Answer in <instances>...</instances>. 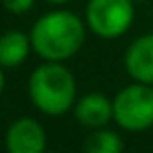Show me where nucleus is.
Listing matches in <instances>:
<instances>
[{"label":"nucleus","instance_id":"f257e3e1","mask_svg":"<svg viewBox=\"0 0 153 153\" xmlns=\"http://www.w3.org/2000/svg\"><path fill=\"white\" fill-rule=\"evenodd\" d=\"M30 38L42 59L63 61L74 57L84 44V25L69 11H53L34 23Z\"/></svg>","mask_w":153,"mask_h":153},{"label":"nucleus","instance_id":"f03ea898","mask_svg":"<svg viewBox=\"0 0 153 153\" xmlns=\"http://www.w3.org/2000/svg\"><path fill=\"white\" fill-rule=\"evenodd\" d=\"M30 97L42 113L61 115L76 105V80L59 61H48L32 74Z\"/></svg>","mask_w":153,"mask_h":153},{"label":"nucleus","instance_id":"7ed1b4c3","mask_svg":"<svg viewBox=\"0 0 153 153\" xmlns=\"http://www.w3.org/2000/svg\"><path fill=\"white\" fill-rule=\"evenodd\" d=\"M115 122L132 132L153 126V88L151 84L136 82L117 92L113 101Z\"/></svg>","mask_w":153,"mask_h":153},{"label":"nucleus","instance_id":"20e7f679","mask_svg":"<svg viewBox=\"0 0 153 153\" xmlns=\"http://www.w3.org/2000/svg\"><path fill=\"white\" fill-rule=\"evenodd\" d=\"M134 0H90L86 7L88 27L101 38H117L134 19Z\"/></svg>","mask_w":153,"mask_h":153},{"label":"nucleus","instance_id":"39448f33","mask_svg":"<svg viewBox=\"0 0 153 153\" xmlns=\"http://www.w3.org/2000/svg\"><path fill=\"white\" fill-rule=\"evenodd\" d=\"M44 149H46V132L36 120L21 117L13 122L11 128L7 130L9 153H44Z\"/></svg>","mask_w":153,"mask_h":153},{"label":"nucleus","instance_id":"423d86ee","mask_svg":"<svg viewBox=\"0 0 153 153\" xmlns=\"http://www.w3.org/2000/svg\"><path fill=\"white\" fill-rule=\"evenodd\" d=\"M126 69L128 74L143 84H153V34L140 36L126 51Z\"/></svg>","mask_w":153,"mask_h":153},{"label":"nucleus","instance_id":"0eeeda50","mask_svg":"<svg viewBox=\"0 0 153 153\" xmlns=\"http://www.w3.org/2000/svg\"><path fill=\"white\" fill-rule=\"evenodd\" d=\"M76 117L84 126L101 128L113 117V103L99 92H90L76 103Z\"/></svg>","mask_w":153,"mask_h":153},{"label":"nucleus","instance_id":"6e6552de","mask_svg":"<svg viewBox=\"0 0 153 153\" xmlns=\"http://www.w3.org/2000/svg\"><path fill=\"white\" fill-rule=\"evenodd\" d=\"M32 38H27L23 32H7L0 36V65L2 67H15L25 61L30 53Z\"/></svg>","mask_w":153,"mask_h":153},{"label":"nucleus","instance_id":"1a4fd4ad","mask_svg":"<svg viewBox=\"0 0 153 153\" xmlns=\"http://www.w3.org/2000/svg\"><path fill=\"white\" fill-rule=\"evenodd\" d=\"M84 153H122V138L111 130H97L86 138Z\"/></svg>","mask_w":153,"mask_h":153},{"label":"nucleus","instance_id":"9d476101","mask_svg":"<svg viewBox=\"0 0 153 153\" xmlns=\"http://www.w3.org/2000/svg\"><path fill=\"white\" fill-rule=\"evenodd\" d=\"M2 4L9 13H15V15H21L25 11H30L34 7V0H2Z\"/></svg>","mask_w":153,"mask_h":153},{"label":"nucleus","instance_id":"9b49d317","mask_svg":"<svg viewBox=\"0 0 153 153\" xmlns=\"http://www.w3.org/2000/svg\"><path fill=\"white\" fill-rule=\"evenodd\" d=\"M2 67V65H0ZM2 88H4V74H2V69H0V92H2Z\"/></svg>","mask_w":153,"mask_h":153},{"label":"nucleus","instance_id":"f8f14e48","mask_svg":"<svg viewBox=\"0 0 153 153\" xmlns=\"http://www.w3.org/2000/svg\"><path fill=\"white\" fill-rule=\"evenodd\" d=\"M48 2H53V4H63V2H67V0H48Z\"/></svg>","mask_w":153,"mask_h":153},{"label":"nucleus","instance_id":"ddd939ff","mask_svg":"<svg viewBox=\"0 0 153 153\" xmlns=\"http://www.w3.org/2000/svg\"><path fill=\"white\" fill-rule=\"evenodd\" d=\"M134 2H143V0H134Z\"/></svg>","mask_w":153,"mask_h":153},{"label":"nucleus","instance_id":"4468645a","mask_svg":"<svg viewBox=\"0 0 153 153\" xmlns=\"http://www.w3.org/2000/svg\"><path fill=\"white\" fill-rule=\"evenodd\" d=\"M51 153H57V151H51Z\"/></svg>","mask_w":153,"mask_h":153}]
</instances>
